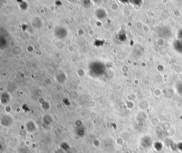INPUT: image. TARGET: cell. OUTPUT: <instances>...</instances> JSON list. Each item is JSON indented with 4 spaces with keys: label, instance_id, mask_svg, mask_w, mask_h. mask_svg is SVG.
I'll return each instance as SVG.
<instances>
[]
</instances>
